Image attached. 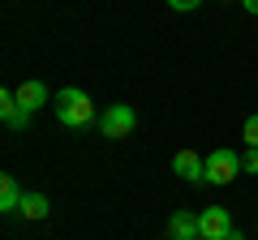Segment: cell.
I'll use <instances>...</instances> for the list:
<instances>
[{"label":"cell","mask_w":258,"mask_h":240,"mask_svg":"<svg viewBox=\"0 0 258 240\" xmlns=\"http://www.w3.org/2000/svg\"><path fill=\"white\" fill-rule=\"evenodd\" d=\"M52 107H56V120H60L64 129H86V125L95 120V103H91V94L78 90V86H64V90L52 99Z\"/></svg>","instance_id":"6da1fadb"},{"label":"cell","mask_w":258,"mask_h":240,"mask_svg":"<svg viewBox=\"0 0 258 240\" xmlns=\"http://www.w3.org/2000/svg\"><path fill=\"white\" fill-rule=\"evenodd\" d=\"M241 167H245V172H258V150H245V155H241Z\"/></svg>","instance_id":"7c38bea8"},{"label":"cell","mask_w":258,"mask_h":240,"mask_svg":"<svg viewBox=\"0 0 258 240\" xmlns=\"http://www.w3.org/2000/svg\"><path fill=\"white\" fill-rule=\"evenodd\" d=\"M168 231H172L176 240H198V214H189V210H176L172 219H168Z\"/></svg>","instance_id":"ba28073f"},{"label":"cell","mask_w":258,"mask_h":240,"mask_svg":"<svg viewBox=\"0 0 258 240\" xmlns=\"http://www.w3.org/2000/svg\"><path fill=\"white\" fill-rule=\"evenodd\" d=\"M47 99H52V94H47V86L39 82V77H30V82L18 86V103H22V111H30V116H35V111L43 107Z\"/></svg>","instance_id":"52a82bcc"},{"label":"cell","mask_w":258,"mask_h":240,"mask_svg":"<svg viewBox=\"0 0 258 240\" xmlns=\"http://www.w3.org/2000/svg\"><path fill=\"white\" fill-rule=\"evenodd\" d=\"M22 197H26V193L18 189V180H13V176L5 172V176H0V210H5V214L22 210Z\"/></svg>","instance_id":"9c48e42d"},{"label":"cell","mask_w":258,"mask_h":240,"mask_svg":"<svg viewBox=\"0 0 258 240\" xmlns=\"http://www.w3.org/2000/svg\"><path fill=\"white\" fill-rule=\"evenodd\" d=\"M241 138H245V146H249V150H258V111H254V116L245 120V129H241Z\"/></svg>","instance_id":"8fae6325"},{"label":"cell","mask_w":258,"mask_h":240,"mask_svg":"<svg viewBox=\"0 0 258 240\" xmlns=\"http://www.w3.org/2000/svg\"><path fill=\"white\" fill-rule=\"evenodd\" d=\"M172 172L189 185H203L207 180V159H198V150H176L172 155Z\"/></svg>","instance_id":"5b68a950"},{"label":"cell","mask_w":258,"mask_h":240,"mask_svg":"<svg viewBox=\"0 0 258 240\" xmlns=\"http://www.w3.org/2000/svg\"><path fill=\"white\" fill-rule=\"evenodd\" d=\"M47 210H52V202H47L43 193H26V197H22V210H18V214H26L30 223H39V219H47Z\"/></svg>","instance_id":"30bf717a"},{"label":"cell","mask_w":258,"mask_h":240,"mask_svg":"<svg viewBox=\"0 0 258 240\" xmlns=\"http://www.w3.org/2000/svg\"><path fill=\"white\" fill-rule=\"evenodd\" d=\"M168 240H176V236H168Z\"/></svg>","instance_id":"9a60e30c"},{"label":"cell","mask_w":258,"mask_h":240,"mask_svg":"<svg viewBox=\"0 0 258 240\" xmlns=\"http://www.w3.org/2000/svg\"><path fill=\"white\" fill-rule=\"evenodd\" d=\"M241 5H245V9H249V13L258 18V0H241Z\"/></svg>","instance_id":"5bb4252c"},{"label":"cell","mask_w":258,"mask_h":240,"mask_svg":"<svg viewBox=\"0 0 258 240\" xmlns=\"http://www.w3.org/2000/svg\"><path fill=\"white\" fill-rule=\"evenodd\" d=\"M245 167H241V155L237 150H211L207 155V185H232V176H241Z\"/></svg>","instance_id":"3957f363"},{"label":"cell","mask_w":258,"mask_h":240,"mask_svg":"<svg viewBox=\"0 0 258 240\" xmlns=\"http://www.w3.org/2000/svg\"><path fill=\"white\" fill-rule=\"evenodd\" d=\"M168 5H172L176 13H189V9H198V5H203V0H168Z\"/></svg>","instance_id":"4fadbf2b"},{"label":"cell","mask_w":258,"mask_h":240,"mask_svg":"<svg viewBox=\"0 0 258 240\" xmlns=\"http://www.w3.org/2000/svg\"><path fill=\"white\" fill-rule=\"evenodd\" d=\"M232 214L224 210V206H207V210H198V236L203 240H228L232 236Z\"/></svg>","instance_id":"277c9868"},{"label":"cell","mask_w":258,"mask_h":240,"mask_svg":"<svg viewBox=\"0 0 258 240\" xmlns=\"http://www.w3.org/2000/svg\"><path fill=\"white\" fill-rule=\"evenodd\" d=\"M0 120H5L9 129H26L30 125V111H22L18 90H0Z\"/></svg>","instance_id":"8992f818"},{"label":"cell","mask_w":258,"mask_h":240,"mask_svg":"<svg viewBox=\"0 0 258 240\" xmlns=\"http://www.w3.org/2000/svg\"><path fill=\"white\" fill-rule=\"evenodd\" d=\"M134 129H138V111L129 107V103H112V107L99 111V133L103 138H129Z\"/></svg>","instance_id":"7a4b0ae2"}]
</instances>
